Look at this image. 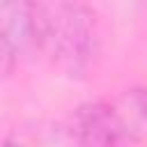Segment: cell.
<instances>
[{"label":"cell","instance_id":"cell-4","mask_svg":"<svg viewBox=\"0 0 147 147\" xmlns=\"http://www.w3.org/2000/svg\"><path fill=\"white\" fill-rule=\"evenodd\" d=\"M115 106L122 113V119H124L133 142L140 138H147V87L126 90Z\"/></svg>","mask_w":147,"mask_h":147},{"label":"cell","instance_id":"cell-3","mask_svg":"<svg viewBox=\"0 0 147 147\" xmlns=\"http://www.w3.org/2000/svg\"><path fill=\"white\" fill-rule=\"evenodd\" d=\"M37 51L32 0H0V69Z\"/></svg>","mask_w":147,"mask_h":147},{"label":"cell","instance_id":"cell-1","mask_svg":"<svg viewBox=\"0 0 147 147\" xmlns=\"http://www.w3.org/2000/svg\"><path fill=\"white\" fill-rule=\"evenodd\" d=\"M37 51L67 76L90 74L101 57V23L90 0H32Z\"/></svg>","mask_w":147,"mask_h":147},{"label":"cell","instance_id":"cell-2","mask_svg":"<svg viewBox=\"0 0 147 147\" xmlns=\"http://www.w3.org/2000/svg\"><path fill=\"white\" fill-rule=\"evenodd\" d=\"M71 138L80 145H124L133 142L122 113L115 103L90 101L74 110L71 115Z\"/></svg>","mask_w":147,"mask_h":147}]
</instances>
